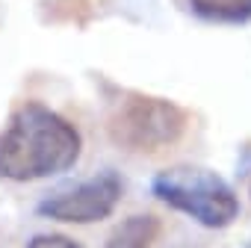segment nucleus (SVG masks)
Returning a JSON list of instances; mask_svg holds the SVG:
<instances>
[{"label":"nucleus","mask_w":251,"mask_h":248,"mask_svg":"<svg viewBox=\"0 0 251 248\" xmlns=\"http://www.w3.org/2000/svg\"><path fill=\"white\" fill-rule=\"evenodd\" d=\"M80 148L83 139L71 121L39 100H27L0 133V177L27 183L62 174L80 160Z\"/></svg>","instance_id":"nucleus-1"},{"label":"nucleus","mask_w":251,"mask_h":248,"mask_svg":"<svg viewBox=\"0 0 251 248\" xmlns=\"http://www.w3.org/2000/svg\"><path fill=\"white\" fill-rule=\"evenodd\" d=\"M189 127V112L166 98L124 95L109 115V139L130 154H163L177 145Z\"/></svg>","instance_id":"nucleus-2"},{"label":"nucleus","mask_w":251,"mask_h":248,"mask_svg":"<svg viewBox=\"0 0 251 248\" xmlns=\"http://www.w3.org/2000/svg\"><path fill=\"white\" fill-rule=\"evenodd\" d=\"M151 192L169 204L172 210L186 213L204 227H227L239 216V198L227 186L225 177H219L210 169L195 166H175L160 172L151 180Z\"/></svg>","instance_id":"nucleus-3"},{"label":"nucleus","mask_w":251,"mask_h":248,"mask_svg":"<svg viewBox=\"0 0 251 248\" xmlns=\"http://www.w3.org/2000/svg\"><path fill=\"white\" fill-rule=\"evenodd\" d=\"M121 177L115 172H100L65 192H56L39 204V213L68 224H92L106 219L121 201Z\"/></svg>","instance_id":"nucleus-4"},{"label":"nucleus","mask_w":251,"mask_h":248,"mask_svg":"<svg viewBox=\"0 0 251 248\" xmlns=\"http://www.w3.org/2000/svg\"><path fill=\"white\" fill-rule=\"evenodd\" d=\"M160 236V219L151 213H139L124 219L106 239V248H151Z\"/></svg>","instance_id":"nucleus-5"},{"label":"nucleus","mask_w":251,"mask_h":248,"mask_svg":"<svg viewBox=\"0 0 251 248\" xmlns=\"http://www.w3.org/2000/svg\"><path fill=\"white\" fill-rule=\"evenodd\" d=\"M189 9L210 24H248L251 0H186Z\"/></svg>","instance_id":"nucleus-6"},{"label":"nucleus","mask_w":251,"mask_h":248,"mask_svg":"<svg viewBox=\"0 0 251 248\" xmlns=\"http://www.w3.org/2000/svg\"><path fill=\"white\" fill-rule=\"evenodd\" d=\"M27 248H83V245L68 236H59V233H42V236H33L27 242Z\"/></svg>","instance_id":"nucleus-7"}]
</instances>
